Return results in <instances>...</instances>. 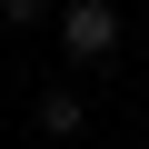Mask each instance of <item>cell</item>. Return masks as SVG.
I'll use <instances>...</instances> for the list:
<instances>
[{
    "label": "cell",
    "mask_w": 149,
    "mask_h": 149,
    "mask_svg": "<svg viewBox=\"0 0 149 149\" xmlns=\"http://www.w3.org/2000/svg\"><path fill=\"white\" fill-rule=\"evenodd\" d=\"M80 119H90V109H80V90H40V129H50V139H70Z\"/></svg>",
    "instance_id": "obj_2"
},
{
    "label": "cell",
    "mask_w": 149,
    "mask_h": 149,
    "mask_svg": "<svg viewBox=\"0 0 149 149\" xmlns=\"http://www.w3.org/2000/svg\"><path fill=\"white\" fill-rule=\"evenodd\" d=\"M60 50L80 60V70L109 60V50H119V10H109V0H60Z\"/></svg>",
    "instance_id": "obj_1"
},
{
    "label": "cell",
    "mask_w": 149,
    "mask_h": 149,
    "mask_svg": "<svg viewBox=\"0 0 149 149\" xmlns=\"http://www.w3.org/2000/svg\"><path fill=\"white\" fill-rule=\"evenodd\" d=\"M0 20H20V30H40V20H50V30H60V0H0Z\"/></svg>",
    "instance_id": "obj_3"
}]
</instances>
